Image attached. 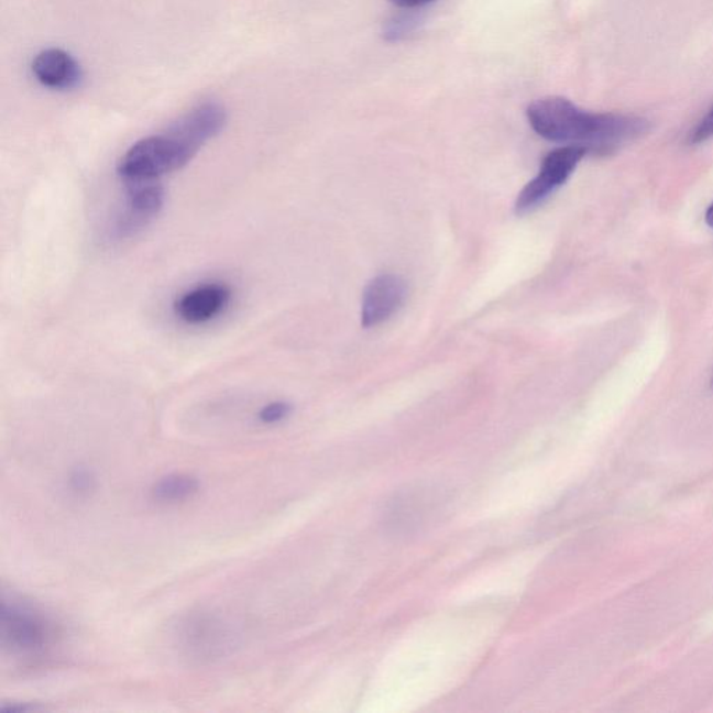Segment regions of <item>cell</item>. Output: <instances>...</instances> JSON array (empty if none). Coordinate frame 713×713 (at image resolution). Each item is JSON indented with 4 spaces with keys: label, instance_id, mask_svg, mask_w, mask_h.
<instances>
[{
    "label": "cell",
    "instance_id": "6da1fadb",
    "mask_svg": "<svg viewBox=\"0 0 713 713\" xmlns=\"http://www.w3.org/2000/svg\"><path fill=\"white\" fill-rule=\"evenodd\" d=\"M228 114L218 102H204L173 123L164 133L150 135L130 146L118 165L124 185L160 182L180 171L204 145L227 125Z\"/></svg>",
    "mask_w": 713,
    "mask_h": 713
},
{
    "label": "cell",
    "instance_id": "7a4b0ae2",
    "mask_svg": "<svg viewBox=\"0 0 713 713\" xmlns=\"http://www.w3.org/2000/svg\"><path fill=\"white\" fill-rule=\"evenodd\" d=\"M535 133L552 143L580 146L591 154H610L647 133V120L627 114L592 113L568 98L545 97L527 108Z\"/></svg>",
    "mask_w": 713,
    "mask_h": 713
},
{
    "label": "cell",
    "instance_id": "3957f363",
    "mask_svg": "<svg viewBox=\"0 0 713 713\" xmlns=\"http://www.w3.org/2000/svg\"><path fill=\"white\" fill-rule=\"evenodd\" d=\"M589 154L584 149L574 145H564L553 150L545 156L541 171L527 183L516 199L515 211L517 215H527L542 206L556 190L569 180L581 160Z\"/></svg>",
    "mask_w": 713,
    "mask_h": 713
},
{
    "label": "cell",
    "instance_id": "277c9868",
    "mask_svg": "<svg viewBox=\"0 0 713 713\" xmlns=\"http://www.w3.org/2000/svg\"><path fill=\"white\" fill-rule=\"evenodd\" d=\"M3 643L13 652L36 655L45 651L54 639V627L41 612L19 602H3Z\"/></svg>",
    "mask_w": 713,
    "mask_h": 713
},
{
    "label": "cell",
    "instance_id": "5b68a950",
    "mask_svg": "<svg viewBox=\"0 0 713 713\" xmlns=\"http://www.w3.org/2000/svg\"><path fill=\"white\" fill-rule=\"evenodd\" d=\"M128 201L112 228V238H133L158 217L165 206V190L160 182L130 183Z\"/></svg>",
    "mask_w": 713,
    "mask_h": 713
},
{
    "label": "cell",
    "instance_id": "8992f818",
    "mask_svg": "<svg viewBox=\"0 0 713 713\" xmlns=\"http://www.w3.org/2000/svg\"><path fill=\"white\" fill-rule=\"evenodd\" d=\"M407 298V283L402 276L377 275L366 285L361 303V323L364 328L390 321Z\"/></svg>",
    "mask_w": 713,
    "mask_h": 713
},
{
    "label": "cell",
    "instance_id": "52a82bcc",
    "mask_svg": "<svg viewBox=\"0 0 713 713\" xmlns=\"http://www.w3.org/2000/svg\"><path fill=\"white\" fill-rule=\"evenodd\" d=\"M230 298L232 290L223 283H204L178 297L173 308L183 322L206 323L227 309Z\"/></svg>",
    "mask_w": 713,
    "mask_h": 713
},
{
    "label": "cell",
    "instance_id": "ba28073f",
    "mask_svg": "<svg viewBox=\"0 0 713 713\" xmlns=\"http://www.w3.org/2000/svg\"><path fill=\"white\" fill-rule=\"evenodd\" d=\"M31 70L42 86L57 91H66L80 86L83 70L69 52L50 48L34 57Z\"/></svg>",
    "mask_w": 713,
    "mask_h": 713
},
{
    "label": "cell",
    "instance_id": "9c48e42d",
    "mask_svg": "<svg viewBox=\"0 0 713 713\" xmlns=\"http://www.w3.org/2000/svg\"><path fill=\"white\" fill-rule=\"evenodd\" d=\"M183 647L201 658H215L227 651L229 634L217 617L198 615L183 623Z\"/></svg>",
    "mask_w": 713,
    "mask_h": 713
},
{
    "label": "cell",
    "instance_id": "30bf717a",
    "mask_svg": "<svg viewBox=\"0 0 713 713\" xmlns=\"http://www.w3.org/2000/svg\"><path fill=\"white\" fill-rule=\"evenodd\" d=\"M199 491V481L190 474H171L155 482L151 495L162 503L190 500Z\"/></svg>",
    "mask_w": 713,
    "mask_h": 713
},
{
    "label": "cell",
    "instance_id": "8fae6325",
    "mask_svg": "<svg viewBox=\"0 0 713 713\" xmlns=\"http://www.w3.org/2000/svg\"><path fill=\"white\" fill-rule=\"evenodd\" d=\"M421 24V19L413 10L408 13L395 15V18L387 21L384 28V40L387 42H401L408 39V36L416 33Z\"/></svg>",
    "mask_w": 713,
    "mask_h": 713
},
{
    "label": "cell",
    "instance_id": "7c38bea8",
    "mask_svg": "<svg viewBox=\"0 0 713 713\" xmlns=\"http://www.w3.org/2000/svg\"><path fill=\"white\" fill-rule=\"evenodd\" d=\"M67 482L73 494L80 497H87L97 490V476L88 467H77L72 471Z\"/></svg>",
    "mask_w": 713,
    "mask_h": 713
},
{
    "label": "cell",
    "instance_id": "4fadbf2b",
    "mask_svg": "<svg viewBox=\"0 0 713 713\" xmlns=\"http://www.w3.org/2000/svg\"><path fill=\"white\" fill-rule=\"evenodd\" d=\"M292 414V405L287 402H272L261 408L259 418L262 424L266 426H274V424L285 421Z\"/></svg>",
    "mask_w": 713,
    "mask_h": 713
},
{
    "label": "cell",
    "instance_id": "5bb4252c",
    "mask_svg": "<svg viewBox=\"0 0 713 713\" xmlns=\"http://www.w3.org/2000/svg\"><path fill=\"white\" fill-rule=\"evenodd\" d=\"M713 139V108L705 114L704 119L696 124L693 133L690 135V144L699 145Z\"/></svg>",
    "mask_w": 713,
    "mask_h": 713
},
{
    "label": "cell",
    "instance_id": "9a60e30c",
    "mask_svg": "<svg viewBox=\"0 0 713 713\" xmlns=\"http://www.w3.org/2000/svg\"><path fill=\"white\" fill-rule=\"evenodd\" d=\"M391 2L398 8L414 10L426 7V4L432 3L435 0H391Z\"/></svg>",
    "mask_w": 713,
    "mask_h": 713
},
{
    "label": "cell",
    "instance_id": "2e32d148",
    "mask_svg": "<svg viewBox=\"0 0 713 713\" xmlns=\"http://www.w3.org/2000/svg\"><path fill=\"white\" fill-rule=\"evenodd\" d=\"M705 220L706 223L710 224L711 228H713V204H711L710 208L706 209Z\"/></svg>",
    "mask_w": 713,
    "mask_h": 713
},
{
    "label": "cell",
    "instance_id": "e0dca14e",
    "mask_svg": "<svg viewBox=\"0 0 713 713\" xmlns=\"http://www.w3.org/2000/svg\"><path fill=\"white\" fill-rule=\"evenodd\" d=\"M712 386H713V380H712Z\"/></svg>",
    "mask_w": 713,
    "mask_h": 713
}]
</instances>
